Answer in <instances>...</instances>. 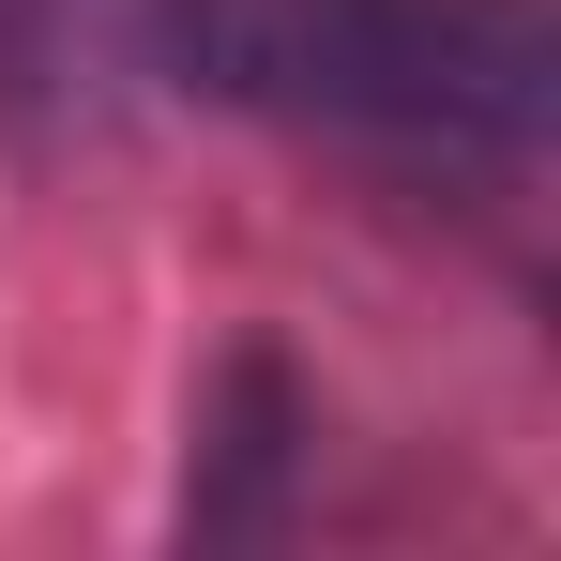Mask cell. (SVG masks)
Returning <instances> with one entry per match:
<instances>
[{
  "mask_svg": "<svg viewBox=\"0 0 561 561\" xmlns=\"http://www.w3.org/2000/svg\"><path fill=\"white\" fill-rule=\"evenodd\" d=\"M152 77L394 183L516 197L561 122L547 0H152Z\"/></svg>",
  "mask_w": 561,
  "mask_h": 561,
  "instance_id": "cell-1",
  "label": "cell"
},
{
  "mask_svg": "<svg viewBox=\"0 0 561 561\" xmlns=\"http://www.w3.org/2000/svg\"><path fill=\"white\" fill-rule=\"evenodd\" d=\"M152 77V0H0V137L77 152Z\"/></svg>",
  "mask_w": 561,
  "mask_h": 561,
  "instance_id": "cell-2",
  "label": "cell"
}]
</instances>
